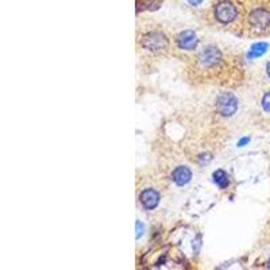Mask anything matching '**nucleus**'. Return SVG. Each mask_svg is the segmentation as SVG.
Masks as SVG:
<instances>
[{"instance_id": "obj_1", "label": "nucleus", "mask_w": 270, "mask_h": 270, "mask_svg": "<svg viewBox=\"0 0 270 270\" xmlns=\"http://www.w3.org/2000/svg\"><path fill=\"white\" fill-rule=\"evenodd\" d=\"M142 46L150 51H161L168 47V38L161 31L148 33L142 39Z\"/></svg>"}, {"instance_id": "obj_2", "label": "nucleus", "mask_w": 270, "mask_h": 270, "mask_svg": "<svg viewBox=\"0 0 270 270\" xmlns=\"http://www.w3.org/2000/svg\"><path fill=\"white\" fill-rule=\"evenodd\" d=\"M216 110L223 116H232L238 110V99L232 93L220 95L216 101Z\"/></svg>"}, {"instance_id": "obj_3", "label": "nucleus", "mask_w": 270, "mask_h": 270, "mask_svg": "<svg viewBox=\"0 0 270 270\" xmlns=\"http://www.w3.org/2000/svg\"><path fill=\"white\" fill-rule=\"evenodd\" d=\"M238 17V10L231 2L223 0L215 6V18L222 23H230Z\"/></svg>"}, {"instance_id": "obj_4", "label": "nucleus", "mask_w": 270, "mask_h": 270, "mask_svg": "<svg viewBox=\"0 0 270 270\" xmlns=\"http://www.w3.org/2000/svg\"><path fill=\"white\" fill-rule=\"evenodd\" d=\"M250 25L257 30H265L270 26V13L265 9H255L250 14Z\"/></svg>"}, {"instance_id": "obj_5", "label": "nucleus", "mask_w": 270, "mask_h": 270, "mask_svg": "<svg viewBox=\"0 0 270 270\" xmlns=\"http://www.w3.org/2000/svg\"><path fill=\"white\" fill-rule=\"evenodd\" d=\"M198 59H200V63H201L202 66H215L222 59V53H220V50L216 46H207L200 53Z\"/></svg>"}, {"instance_id": "obj_6", "label": "nucleus", "mask_w": 270, "mask_h": 270, "mask_svg": "<svg viewBox=\"0 0 270 270\" xmlns=\"http://www.w3.org/2000/svg\"><path fill=\"white\" fill-rule=\"evenodd\" d=\"M177 45L184 50H193L197 46V35L192 30H185L181 34H178Z\"/></svg>"}, {"instance_id": "obj_7", "label": "nucleus", "mask_w": 270, "mask_h": 270, "mask_svg": "<svg viewBox=\"0 0 270 270\" xmlns=\"http://www.w3.org/2000/svg\"><path fill=\"white\" fill-rule=\"evenodd\" d=\"M140 200L146 210H154L160 204V193L152 188H148L141 193Z\"/></svg>"}, {"instance_id": "obj_8", "label": "nucleus", "mask_w": 270, "mask_h": 270, "mask_svg": "<svg viewBox=\"0 0 270 270\" xmlns=\"http://www.w3.org/2000/svg\"><path fill=\"white\" fill-rule=\"evenodd\" d=\"M172 178H173V181L176 182L178 186H184L190 181L192 172H190V169L186 168V166H177V168L173 170Z\"/></svg>"}, {"instance_id": "obj_9", "label": "nucleus", "mask_w": 270, "mask_h": 270, "mask_svg": "<svg viewBox=\"0 0 270 270\" xmlns=\"http://www.w3.org/2000/svg\"><path fill=\"white\" fill-rule=\"evenodd\" d=\"M212 177H214V182H215L216 185L219 186L220 189H226V188L228 186V184H230V180H228V174L226 173L224 170H222V169H219V170L214 172Z\"/></svg>"}, {"instance_id": "obj_10", "label": "nucleus", "mask_w": 270, "mask_h": 270, "mask_svg": "<svg viewBox=\"0 0 270 270\" xmlns=\"http://www.w3.org/2000/svg\"><path fill=\"white\" fill-rule=\"evenodd\" d=\"M267 47H269V45L266 42H257L254 43L253 46L250 47V51L249 54H247V57L249 58H258V57H261V55H263L267 51Z\"/></svg>"}, {"instance_id": "obj_11", "label": "nucleus", "mask_w": 270, "mask_h": 270, "mask_svg": "<svg viewBox=\"0 0 270 270\" xmlns=\"http://www.w3.org/2000/svg\"><path fill=\"white\" fill-rule=\"evenodd\" d=\"M262 108H263L266 112H270V92L265 93V96L262 99Z\"/></svg>"}, {"instance_id": "obj_12", "label": "nucleus", "mask_w": 270, "mask_h": 270, "mask_svg": "<svg viewBox=\"0 0 270 270\" xmlns=\"http://www.w3.org/2000/svg\"><path fill=\"white\" fill-rule=\"evenodd\" d=\"M135 226H137V239H138V238L144 234V224L141 223L140 220H137V224H135Z\"/></svg>"}, {"instance_id": "obj_13", "label": "nucleus", "mask_w": 270, "mask_h": 270, "mask_svg": "<svg viewBox=\"0 0 270 270\" xmlns=\"http://www.w3.org/2000/svg\"><path fill=\"white\" fill-rule=\"evenodd\" d=\"M249 142H250V138H242V140L238 142V146H239V148H242V146H245V145L249 144Z\"/></svg>"}, {"instance_id": "obj_14", "label": "nucleus", "mask_w": 270, "mask_h": 270, "mask_svg": "<svg viewBox=\"0 0 270 270\" xmlns=\"http://www.w3.org/2000/svg\"><path fill=\"white\" fill-rule=\"evenodd\" d=\"M188 3L192 6H198V5H201L202 0H188Z\"/></svg>"}, {"instance_id": "obj_15", "label": "nucleus", "mask_w": 270, "mask_h": 270, "mask_svg": "<svg viewBox=\"0 0 270 270\" xmlns=\"http://www.w3.org/2000/svg\"><path fill=\"white\" fill-rule=\"evenodd\" d=\"M266 71H267V75H269V77H270V61L267 62V65H266Z\"/></svg>"}, {"instance_id": "obj_16", "label": "nucleus", "mask_w": 270, "mask_h": 270, "mask_svg": "<svg viewBox=\"0 0 270 270\" xmlns=\"http://www.w3.org/2000/svg\"><path fill=\"white\" fill-rule=\"evenodd\" d=\"M266 265H267V267L270 269V258H269V261H267V263H266Z\"/></svg>"}]
</instances>
